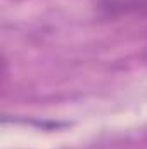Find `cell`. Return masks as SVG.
<instances>
[{"mask_svg":"<svg viewBox=\"0 0 147 149\" xmlns=\"http://www.w3.org/2000/svg\"><path fill=\"white\" fill-rule=\"evenodd\" d=\"M99 9H102L106 16H118L123 12L128 14L147 9V0H101Z\"/></svg>","mask_w":147,"mask_h":149,"instance_id":"1","label":"cell"}]
</instances>
